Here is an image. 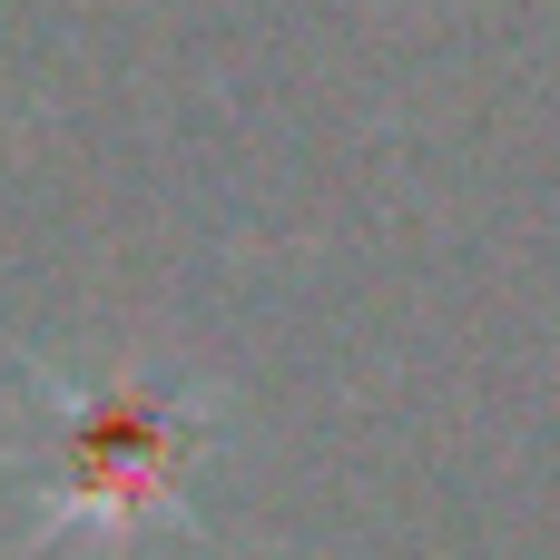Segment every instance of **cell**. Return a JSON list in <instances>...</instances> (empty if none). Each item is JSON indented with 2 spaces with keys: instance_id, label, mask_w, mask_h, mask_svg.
I'll return each instance as SVG.
<instances>
[{
  "instance_id": "obj_1",
  "label": "cell",
  "mask_w": 560,
  "mask_h": 560,
  "mask_svg": "<svg viewBox=\"0 0 560 560\" xmlns=\"http://www.w3.org/2000/svg\"><path fill=\"white\" fill-rule=\"evenodd\" d=\"M217 443V404L167 384V374H79L69 394L39 404L30 433V502L39 532H167L187 522L197 463Z\"/></svg>"
}]
</instances>
